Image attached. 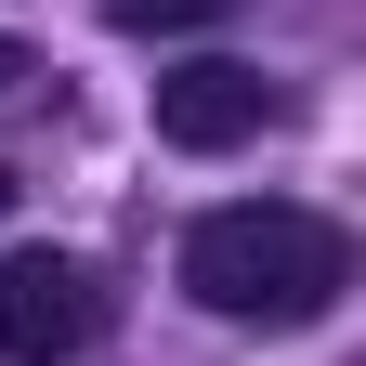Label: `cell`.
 I'll return each instance as SVG.
<instances>
[{
    "label": "cell",
    "instance_id": "3957f363",
    "mask_svg": "<svg viewBox=\"0 0 366 366\" xmlns=\"http://www.w3.org/2000/svg\"><path fill=\"white\" fill-rule=\"evenodd\" d=\"M262 118H274V79H262V66H222V53H197V66H170V79H157V131H170L183 157L249 144Z\"/></svg>",
    "mask_w": 366,
    "mask_h": 366
},
{
    "label": "cell",
    "instance_id": "8992f818",
    "mask_svg": "<svg viewBox=\"0 0 366 366\" xmlns=\"http://www.w3.org/2000/svg\"><path fill=\"white\" fill-rule=\"evenodd\" d=\"M0 209H14V170H0Z\"/></svg>",
    "mask_w": 366,
    "mask_h": 366
},
{
    "label": "cell",
    "instance_id": "5b68a950",
    "mask_svg": "<svg viewBox=\"0 0 366 366\" xmlns=\"http://www.w3.org/2000/svg\"><path fill=\"white\" fill-rule=\"evenodd\" d=\"M14 79H26V53H14V39H0V92H14Z\"/></svg>",
    "mask_w": 366,
    "mask_h": 366
},
{
    "label": "cell",
    "instance_id": "7a4b0ae2",
    "mask_svg": "<svg viewBox=\"0 0 366 366\" xmlns=\"http://www.w3.org/2000/svg\"><path fill=\"white\" fill-rule=\"evenodd\" d=\"M105 327V288L66 249H0V366H66Z\"/></svg>",
    "mask_w": 366,
    "mask_h": 366
},
{
    "label": "cell",
    "instance_id": "277c9868",
    "mask_svg": "<svg viewBox=\"0 0 366 366\" xmlns=\"http://www.w3.org/2000/svg\"><path fill=\"white\" fill-rule=\"evenodd\" d=\"M236 0H105V26H131V39H183V26H222Z\"/></svg>",
    "mask_w": 366,
    "mask_h": 366
},
{
    "label": "cell",
    "instance_id": "6da1fadb",
    "mask_svg": "<svg viewBox=\"0 0 366 366\" xmlns=\"http://www.w3.org/2000/svg\"><path fill=\"white\" fill-rule=\"evenodd\" d=\"M183 288H197L222 327H314V314L353 288V236L327 209L249 197V209H209L197 236H183Z\"/></svg>",
    "mask_w": 366,
    "mask_h": 366
}]
</instances>
